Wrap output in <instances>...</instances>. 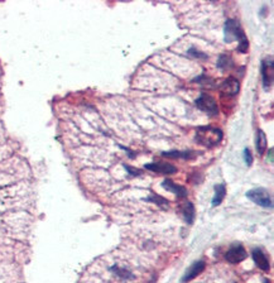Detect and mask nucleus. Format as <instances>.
I'll list each match as a JSON object with an SVG mask.
<instances>
[{
	"mask_svg": "<svg viewBox=\"0 0 274 283\" xmlns=\"http://www.w3.org/2000/svg\"><path fill=\"white\" fill-rule=\"evenodd\" d=\"M145 201L154 202V204L159 205V206H168V204H170L168 200H166V198L161 197V196H158V195H151L149 197L145 198Z\"/></svg>",
	"mask_w": 274,
	"mask_h": 283,
	"instance_id": "19",
	"label": "nucleus"
},
{
	"mask_svg": "<svg viewBox=\"0 0 274 283\" xmlns=\"http://www.w3.org/2000/svg\"><path fill=\"white\" fill-rule=\"evenodd\" d=\"M264 283H271V281H267V280H265Z\"/></svg>",
	"mask_w": 274,
	"mask_h": 283,
	"instance_id": "23",
	"label": "nucleus"
},
{
	"mask_svg": "<svg viewBox=\"0 0 274 283\" xmlns=\"http://www.w3.org/2000/svg\"><path fill=\"white\" fill-rule=\"evenodd\" d=\"M237 39H238V42H239L237 50L239 51L240 53H246L248 50H249V41H248V38H246V35H245V32L243 31V28L238 32Z\"/></svg>",
	"mask_w": 274,
	"mask_h": 283,
	"instance_id": "14",
	"label": "nucleus"
},
{
	"mask_svg": "<svg viewBox=\"0 0 274 283\" xmlns=\"http://www.w3.org/2000/svg\"><path fill=\"white\" fill-rule=\"evenodd\" d=\"M124 167H125L126 170L129 171V173H130V175H132V176H139V175L142 173V171H140V170H137V168H133V167L126 166V164H124Z\"/></svg>",
	"mask_w": 274,
	"mask_h": 283,
	"instance_id": "22",
	"label": "nucleus"
},
{
	"mask_svg": "<svg viewBox=\"0 0 274 283\" xmlns=\"http://www.w3.org/2000/svg\"><path fill=\"white\" fill-rule=\"evenodd\" d=\"M188 56L191 57H195V58H200V60H207L208 56L206 53H204V52H201V51L196 50V48H189L188 50Z\"/></svg>",
	"mask_w": 274,
	"mask_h": 283,
	"instance_id": "20",
	"label": "nucleus"
},
{
	"mask_svg": "<svg viewBox=\"0 0 274 283\" xmlns=\"http://www.w3.org/2000/svg\"><path fill=\"white\" fill-rule=\"evenodd\" d=\"M205 268H206V263L204 261H197V262H195V263H192L191 267H189L186 271L185 276H183L182 282L186 283V282H189V281H192L193 278H196L199 274H201L202 272L205 271Z\"/></svg>",
	"mask_w": 274,
	"mask_h": 283,
	"instance_id": "9",
	"label": "nucleus"
},
{
	"mask_svg": "<svg viewBox=\"0 0 274 283\" xmlns=\"http://www.w3.org/2000/svg\"><path fill=\"white\" fill-rule=\"evenodd\" d=\"M274 63L272 58H267L262 62V80L263 86L265 90L271 88L272 84H273V71H274Z\"/></svg>",
	"mask_w": 274,
	"mask_h": 283,
	"instance_id": "5",
	"label": "nucleus"
},
{
	"mask_svg": "<svg viewBox=\"0 0 274 283\" xmlns=\"http://www.w3.org/2000/svg\"><path fill=\"white\" fill-rule=\"evenodd\" d=\"M145 170L152 171L159 175H172L177 172V167L171 163H163V162H153V163L145 164Z\"/></svg>",
	"mask_w": 274,
	"mask_h": 283,
	"instance_id": "8",
	"label": "nucleus"
},
{
	"mask_svg": "<svg viewBox=\"0 0 274 283\" xmlns=\"http://www.w3.org/2000/svg\"><path fill=\"white\" fill-rule=\"evenodd\" d=\"M244 156H245L246 164H248V166H252L253 156H252V152H250V149H248V148H246L245 151H244Z\"/></svg>",
	"mask_w": 274,
	"mask_h": 283,
	"instance_id": "21",
	"label": "nucleus"
},
{
	"mask_svg": "<svg viewBox=\"0 0 274 283\" xmlns=\"http://www.w3.org/2000/svg\"><path fill=\"white\" fill-rule=\"evenodd\" d=\"M233 65V58L229 54H220L218 61V69H220L221 71H225V70H230Z\"/></svg>",
	"mask_w": 274,
	"mask_h": 283,
	"instance_id": "17",
	"label": "nucleus"
},
{
	"mask_svg": "<svg viewBox=\"0 0 274 283\" xmlns=\"http://www.w3.org/2000/svg\"><path fill=\"white\" fill-rule=\"evenodd\" d=\"M196 106L199 107L200 110L205 111L208 117H218L219 115V107L216 101L211 95L206 94V92H201V95L197 98Z\"/></svg>",
	"mask_w": 274,
	"mask_h": 283,
	"instance_id": "3",
	"label": "nucleus"
},
{
	"mask_svg": "<svg viewBox=\"0 0 274 283\" xmlns=\"http://www.w3.org/2000/svg\"><path fill=\"white\" fill-rule=\"evenodd\" d=\"M162 156H163V157H167V158H173V159H176V158H183V159H191V158L195 157L196 153H195V152L171 151V152H164V153H162Z\"/></svg>",
	"mask_w": 274,
	"mask_h": 283,
	"instance_id": "16",
	"label": "nucleus"
},
{
	"mask_svg": "<svg viewBox=\"0 0 274 283\" xmlns=\"http://www.w3.org/2000/svg\"><path fill=\"white\" fill-rule=\"evenodd\" d=\"M252 257H253V259H254V262H256L257 267L260 268V269L264 272L269 271V268H271V265H269V259H268V257H267V254L263 252L262 249L260 248L254 249L252 253Z\"/></svg>",
	"mask_w": 274,
	"mask_h": 283,
	"instance_id": "10",
	"label": "nucleus"
},
{
	"mask_svg": "<svg viewBox=\"0 0 274 283\" xmlns=\"http://www.w3.org/2000/svg\"><path fill=\"white\" fill-rule=\"evenodd\" d=\"M240 90V82L239 80L235 77H227L226 80L221 82L220 91L227 96H235L239 94Z\"/></svg>",
	"mask_w": 274,
	"mask_h": 283,
	"instance_id": "6",
	"label": "nucleus"
},
{
	"mask_svg": "<svg viewBox=\"0 0 274 283\" xmlns=\"http://www.w3.org/2000/svg\"><path fill=\"white\" fill-rule=\"evenodd\" d=\"M241 29L239 22L235 19H227L224 25V39L225 42L230 43L234 39H237L238 32Z\"/></svg>",
	"mask_w": 274,
	"mask_h": 283,
	"instance_id": "7",
	"label": "nucleus"
},
{
	"mask_svg": "<svg viewBox=\"0 0 274 283\" xmlns=\"http://www.w3.org/2000/svg\"><path fill=\"white\" fill-rule=\"evenodd\" d=\"M246 197L262 208L273 209V198H272V194L268 190L262 189V187L253 189L246 192Z\"/></svg>",
	"mask_w": 274,
	"mask_h": 283,
	"instance_id": "2",
	"label": "nucleus"
},
{
	"mask_svg": "<svg viewBox=\"0 0 274 283\" xmlns=\"http://www.w3.org/2000/svg\"><path fill=\"white\" fill-rule=\"evenodd\" d=\"M110 271L114 272L115 274H118L119 277L124 278V280H129V278H133L132 273H130L129 271H126L125 268H120V267H117V265H114Z\"/></svg>",
	"mask_w": 274,
	"mask_h": 283,
	"instance_id": "18",
	"label": "nucleus"
},
{
	"mask_svg": "<svg viewBox=\"0 0 274 283\" xmlns=\"http://www.w3.org/2000/svg\"><path fill=\"white\" fill-rule=\"evenodd\" d=\"M225 195H226V186L225 183H220V185L215 186V195L212 198V206L216 208L221 202L224 201Z\"/></svg>",
	"mask_w": 274,
	"mask_h": 283,
	"instance_id": "13",
	"label": "nucleus"
},
{
	"mask_svg": "<svg viewBox=\"0 0 274 283\" xmlns=\"http://www.w3.org/2000/svg\"><path fill=\"white\" fill-rule=\"evenodd\" d=\"M181 212H182L183 217H185V220H186L187 224H193L195 221V206H193L192 202H185V204L181 206Z\"/></svg>",
	"mask_w": 274,
	"mask_h": 283,
	"instance_id": "12",
	"label": "nucleus"
},
{
	"mask_svg": "<svg viewBox=\"0 0 274 283\" xmlns=\"http://www.w3.org/2000/svg\"><path fill=\"white\" fill-rule=\"evenodd\" d=\"M267 136L262 129H259L257 132V151H258L259 156H263L265 153V149H267Z\"/></svg>",
	"mask_w": 274,
	"mask_h": 283,
	"instance_id": "15",
	"label": "nucleus"
},
{
	"mask_svg": "<svg viewBox=\"0 0 274 283\" xmlns=\"http://www.w3.org/2000/svg\"><path fill=\"white\" fill-rule=\"evenodd\" d=\"M246 257H248V254H246L245 248L240 243H234V244H231V247L229 248L226 254H225L226 261L229 263H231V265H238L240 262H243Z\"/></svg>",
	"mask_w": 274,
	"mask_h": 283,
	"instance_id": "4",
	"label": "nucleus"
},
{
	"mask_svg": "<svg viewBox=\"0 0 274 283\" xmlns=\"http://www.w3.org/2000/svg\"><path fill=\"white\" fill-rule=\"evenodd\" d=\"M224 138L223 130L214 126H200L196 130V141L201 145H205L207 148L216 147L221 143Z\"/></svg>",
	"mask_w": 274,
	"mask_h": 283,
	"instance_id": "1",
	"label": "nucleus"
},
{
	"mask_svg": "<svg viewBox=\"0 0 274 283\" xmlns=\"http://www.w3.org/2000/svg\"><path fill=\"white\" fill-rule=\"evenodd\" d=\"M162 187L164 190H167V191L172 192L173 195H176L178 198H185L187 197V189L186 187H183V186L177 185L174 183L172 179H164L163 182H162Z\"/></svg>",
	"mask_w": 274,
	"mask_h": 283,
	"instance_id": "11",
	"label": "nucleus"
}]
</instances>
